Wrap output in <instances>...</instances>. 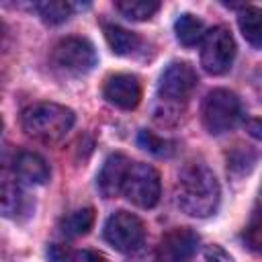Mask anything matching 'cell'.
Wrapping results in <instances>:
<instances>
[{"instance_id": "cell-1", "label": "cell", "mask_w": 262, "mask_h": 262, "mask_svg": "<svg viewBox=\"0 0 262 262\" xmlns=\"http://www.w3.org/2000/svg\"><path fill=\"white\" fill-rule=\"evenodd\" d=\"M178 207L190 217H209L217 211L221 188L205 164H188L180 170L174 186Z\"/></svg>"}, {"instance_id": "cell-2", "label": "cell", "mask_w": 262, "mask_h": 262, "mask_svg": "<svg viewBox=\"0 0 262 262\" xmlns=\"http://www.w3.org/2000/svg\"><path fill=\"white\" fill-rule=\"evenodd\" d=\"M76 115L72 108L55 102H35L23 111V131L41 143H57L74 127Z\"/></svg>"}, {"instance_id": "cell-3", "label": "cell", "mask_w": 262, "mask_h": 262, "mask_svg": "<svg viewBox=\"0 0 262 262\" xmlns=\"http://www.w3.org/2000/svg\"><path fill=\"white\" fill-rule=\"evenodd\" d=\"M199 76L194 68L186 61H172L160 76L158 84V104L156 115H172L178 117L180 106L186 104L188 96L196 88Z\"/></svg>"}, {"instance_id": "cell-4", "label": "cell", "mask_w": 262, "mask_h": 262, "mask_svg": "<svg viewBox=\"0 0 262 262\" xmlns=\"http://www.w3.org/2000/svg\"><path fill=\"white\" fill-rule=\"evenodd\" d=\"M201 115L205 129L213 135H219L235 127L242 117V104L233 92L225 88H215L205 96Z\"/></svg>"}, {"instance_id": "cell-5", "label": "cell", "mask_w": 262, "mask_h": 262, "mask_svg": "<svg viewBox=\"0 0 262 262\" xmlns=\"http://www.w3.org/2000/svg\"><path fill=\"white\" fill-rule=\"evenodd\" d=\"M235 57V41L227 27L219 25L205 33L201 41V66L211 76L225 74Z\"/></svg>"}, {"instance_id": "cell-6", "label": "cell", "mask_w": 262, "mask_h": 262, "mask_svg": "<svg viewBox=\"0 0 262 262\" xmlns=\"http://www.w3.org/2000/svg\"><path fill=\"white\" fill-rule=\"evenodd\" d=\"M160 192H162V184H160L158 170L143 162L131 164L125 184H123L125 199L141 209H151L158 205Z\"/></svg>"}, {"instance_id": "cell-7", "label": "cell", "mask_w": 262, "mask_h": 262, "mask_svg": "<svg viewBox=\"0 0 262 262\" xmlns=\"http://www.w3.org/2000/svg\"><path fill=\"white\" fill-rule=\"evenodd\" d=\"M51 61L57 70L66 74L82 76V74H88L96 66V51L88 39L66 37L53 47Z\"/></svg>"}, {"instance_id": "cell-8", "label": "cell", "mask_w": 262, "mask_h": 262, "mask_svg": "<svg viewBox=\"0 0 262 262\" xmlns=\"http://www.w3.org/2000/svg\"><path fill=\"white\" fill-rule=\"evenodd\" d=\"M145 237V229L139 217L127 211L113 213L104 223V239L119 252H135Z\"/></svg>"}, {"instance_id": "cell-9", "label": "cell", "mask_w": 262, "mask_h": 262, "mask_svg": "<svg viewBox=\"0 0 262 262\" xmlns=\"http://www.w3.org/2000/svg\"><path fill=\"white\" fill-rule=\"evenodd\" d=\"M199 248V235L190 227L170 229L158 246V262H184Z\"/></svg>"}, {"instance_id": "cell-10", "label": "cell", "mask_w": 262, "mask_h": 262, "mask_svg": "<svg viewBox=\"0 0 262 262\" xmlns=\"http://www.w3.org/2000/svg\"><path fill=\"white\" fill-rule=\"evenodd\" d=\"M102 94L111 104H115L123 111H131L141 100V84H139L137 76L115 74L104 82Z\"/></svg>"}, {"instance_id": "cell-11", "label": "cell", "mask_w": 262, "mask_h": 262, "mask_svg": "<svg viewBox=\"0 0 262 262\" xmlns=\"http://www.w3.org/2000/svg\"><path fill=\"white\" fill-rule=\"evenodd\" d=\"M131 168V162L125 154H111L96 178L98 190L104 199H115L119 192H123V184L127 178V172Z\"/></svg>"}, {"instance_id": "cell-12", "label": "cell", "mask_w": 262, "mask_h": 262, "mask_svg": "<svg viewBox=\"0 0 262 262\" xmlns=\"http://www.w3.org/2000/svg\"><path fill=\"white\" fill-rule=\"evenodd\" d=\"M14 174L29 184H45L49 180V166L35 151H18L14 158Z\"/></svg>"}, {"instance_id": "cell-13", "label": "cell", "mask_w": 262, "mask_h": 262, "mask_svg": "<svg viewBox=\"0 0 262 262\" xmlns=\"http://www.w3.org/2000/svg\"><path fill=\"white\" fill-rule=\"evenodd\" d=\"M31 211V203L27 199V194L20 190V186L16 182H12L8 176H4L2 182V213L4 217H20V215H29Z\"/></svg>"}, {"instance_id": "cell-14", "label": "cell", "mask_w": 262, "mask_h": 262, "mask_svg": "<svg viewBox=\"0 0 262 262\" xmlns=\"http://www.w3.org/2000/svg\"><path fill=\"white\" fill-rule=\"evenodd\" d=\"M104 37L117 55H131L141 45V39L137 33H131L119 25H104Z\"/></svg>"}, {"instance_id": "cell-15", "label": "cell", "mask_w": 262, "mask_h": 262, "mask_svg": "<svg viewBox=\"0 0 262 262\" xmlns=\"http://www.w3.org/2000/svg\"><path fill=\"white\" fill-rule=\"evenodd\" d=\"M237 25H239L244 39L250 45L262 47V8L244 6L239 16H237Z\"/></svg>"}, {"instance_id": "cell-16", "label": "cell", "mask_w": 262, "mask_h": 262, "mask_svg": "<svg viewBox=\"0 0 262 262\" xmlns=\"http://www.w3.org/2000/svg\"><path fill=\"white\" fill-rule=\"evenodd\" d=\"M174 31H176V39L184 45V47H194L196 43L203 41L205 37V23L201 18H196L194 14H180L178 20L174 23Z\"/></svg>"}, {"instance_id": "cell-17", "label": "cell", "mask_w": 262, "mask_h": 262, "mask_svg": "<svg viewBox=\"0 0 262 262\" xmlns=\"http://www.w3.org/2000/svg\"><path fill=\"white\" fill-rule=\"evenodd\" d=\"M94 209L92 207H84L78 211H72L70 215H66L59 223V229L63 235L68 237H80L84 233H88L94 225Z\"/></svg>"}, {"instance_id": "cell-18", "label": "cell", "mask_w": 262, "mask_h": 262, "mask_svg": "<svg viewBox=\"0 0 262 262\" xmlns=\"http://www.w3.org/2000/svg\"><path fill=\"white\" fill-rule=\"evenodd\" d=\"M115 6L129 20H147L160 10V2L156 0H119Z\"/></svg>"}, {"instance_id": "cell-19", "label": "cell", "mask_w": 262, "mask_h": 262, "mask_svg": "<svg viewBox=\"0 0 262 262\" xmlns=\"http://www.w3.org/2000/svg\"><path fill=\"white\" fill-rule=\"evenodd\" d=\"M37 10V14L41 16L43 23L47 25H61L70 18L74 6L70 2H63V0H45V2H37L33 6Z\"/></svg>"}, {"instance_id": "cell-20", "label": "cell", "mask_w": 262, "mask_h": 262, "mask_svg": "<svg viewBox=\"0 0 262 262\" xmlns=\"http://www.w3.org/2000/svg\"><path fill=\"white\" fill-rule=\"evenodd\" d=\"M256 164V154L248 145H237L227 154V172L233 176L248 174Z\"/></svg>"}, {"instance_id": "cell-21", "label": "cell", "mask_w": 262, "mask_h": 262, "mask_svg": "<svg viewBox=\"0 0 262 262\" xmlns=\"http://www.w3.org/2000/svg\"><path fill=\"white\" fill-rule=\"evenodd\" d=\"M137 143H139V147H143L145 151H149V154H154V156H158V158H170V156L176 151V147H174L176 143H174V141L162 139V137H158L156 133H151V131H147V129L139 131Z\"/></svg>"}, {"instance_id": "cell-22", "label": "cell", "mask_w": 262, "mask_h": 262, "mask_svg": "<svg viewBox=\"0 0 262 262\" xmlns=\"http://www.w3.org/2000/svg\"><path fill=\"white\" fill-rule=\"evenodd\" d=\"M244 242L252 252L262 254V205L252 211L244 229Z\"/></svg>"}, {"instance_id": "cell-23", "label": "cell", "mask_w": 262, "mask_h": 262, "mask_svg": "<svg viewBox=\"0 0 262 262\" xmlns=\"http://www.w3.org/2000/svg\"><path fill=\"white\" fill-rule=\"evenodd\" d=\"M203 254H205V260H207V262H233V258H231L221 246H217V244L207 246V248L203 250Z\"/></svg>"}, {"instance_id": "cell-24", "label": "cell", "mask_w": 262, "mask_h": 262, "mask_svg": "<svg viewBox=\"0 0 262 262\" xmlns=\"http://www.w3.org/2000/svg\"><path fill=\"white\" fill-rule=\"evenodd\" d=\"M68 262H108V260L94 250H80V252H74Z\"/></svg>"}, {"instance_id": "cell-25", "label": "cell", "mask_w": 262, "mask_h": 262, "mask_svg": "<svg viewBox=\"0 0 262 262\" xmlns=\"http://www.w3.org/2000/svg\"><path fill=\"white\" fill-rule=\"evenodd\" d=\"M246 131L254 137L262 141V119H248L246 121Z\"/></svg>"}, {"instance_id": "cell-26", "label": "cell", "mask_w": 262, "mask_h": 262, "mask_svg": "<svg viewBox=\"0 0 262 262\" xmlns=\"http://www.w3.org/2000/svg\"><path fill=\"white\" fill-rule=\"evenodd\" d=\"M49 256H51L53 262H63V260L68 258V250H63L59 244H53V246L49 248Z\"/></svg>"}, {"instance_id": "cell-27", "label": "cell", "mask_w": 262, "mask_h": 262, "mask_svg": "<svg viewBox=\"0 0 262 262\" xmlns=\"http://www.w3.org/2000/svg\"><path fill=\"white\" fill-rule=\"evenodd\" d=\"M252 86H254V92L258 94V98L262 100V66L254 72V76H252Z\"/></svg>"}]
</instances>
